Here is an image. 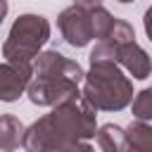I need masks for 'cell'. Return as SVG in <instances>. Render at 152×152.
Listing matches in <instances>:
<instances>
[{"label":"cell","instance_id":"obj_5","mask_svg":"<svg viewBox=\"0 0 152 152\" xmlns=\"http://www.w3.org/2000/svg\"><path fill=\"white\" fill-rule=\"evenodd\" d=\"M119 2H131V0H119Z\"/></svg>","mask_w":152,"mask_h":152},{"label":"cell","instance_id":"obj_3","mask_svg":"<svg viewBox=\"0 0 152 152\" xmlns=\"http://www.w3.org/2000/svg\"><path fill=\"white\" fill-rule=\"evenodd\" d=\"M140 102H145V107H142V104H135L138 116L150 119V116H152V90H142V93H140Z\"/></svg>","mask_w":152,"mask_h":152},{"label":"cell","instance_id":"obj_4","mask_svg":"<svg viewBox=\"0 0 152 152\" xmlns=\"http://www.w3.org/2000/svg\"><path fill=\"white\" fill-rule=\"evenodd\" d=\"M145 28H147V36H150V40H152V7L145 12Z\"/></svg>","mask_w":152,"mask_h":152},{"label":"cell","instance_id":"obj_1","mask_svg":"<svg viewBox=\"0 0 152 152\" xmlns=\"http://www.w3.org/2000/svg\"><path fill=\"white\" fill-rule=\"evenodd\" d=\"M45 36H48V24L43 21V17H21L10 33V43H19L17 57L28 59V55L40 48Z\"/></svg>","mask_w":152,"mask_h":152},{"label":"cell","instance_id":"obj_2","mask_svg":"<svg viewBox=\"0 0 152 152\" xmlns=\"http://www.w3.org/2000/svg\"><path fill=\"white\" fill-rule=\"evenodd\" d=\"M76 19H78V10H66V12L59 17V26H62V31H64L66 43L81 48V45H86V43L90 40V36H93L95 28H90L86 21H76Z\"/></svg>","mask_w":152,"mask_h":152}]
</instances>
